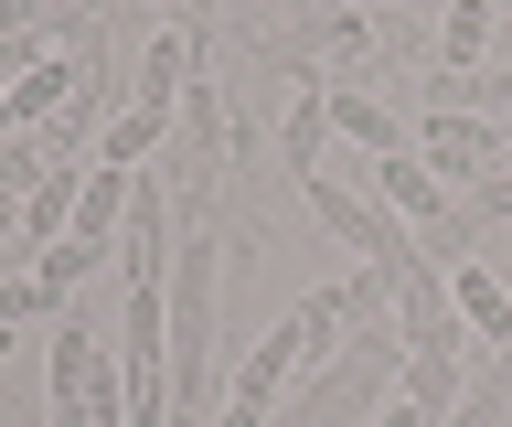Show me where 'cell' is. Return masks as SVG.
I'll use <instances>...</instances> for the list:
<instances>
[{
  "label": "cell",
  "mask_w": 512,
  "mask_h": 427,
  "mask_svg": "<svg viewBox=\"0 0 512 427\" xmlns=\"http://www.w3.org/2000/svg\"><path fill=\"white\" fill-rule=\"evenodd\" d=\"M395 374H406V331L374 321V331H352L331 363H310L299 395H288L267 427H374L384 406H395Z\"/></svg>",
  "instance_id": "6da1fadb"
},
{
  "label": "cell",
  "mask_w": 512,
  "mask_h": 427,
  "mask_svg": "<svg viewBox=\"0 0 512 427\" xmlns=\"http://www.w3.org/2000/svg\"><path fill=\"white\" fill-rule=\"evenodd\" d=\"M224 161H235V97L192 75L182 118H171V171H160V182H171V203H182L192 225L214 214V193H224Z\"/></svg>",
  "instance_id": "7a4b0ae2"
},
{
  "label": "cell",
  "mask_w": 512,
  "mask_h": 427,
  "mask_svg": "<svg viewBox=\"0 0 512 427\" xmlns=\"http://www.w3.org/2000/svg\"><path fill=\"white\" fill-rule=\"evenodd\" d=\"M118 395H128V427H171V289H128V310H118Z\"/></svg>",
  "instance_id": "3957f363"
},
{
  "label": "cell",
  "mask_w": 512,
  "mask_h": 427,
  "mask_svg": "<svg viewBox=\"0 0 512 427\" xmlns=\"http://www.w3.org/2000/svg\"><path fill=\"white\" fill-rule=\"evenodd\" d=\"M416 161L438 171V182H491V171H502V118L427 107V118H416Z\"/></svg>",
  "instance_id": "277c9868"
},
{
  "label": "cell",
  "mask_w": 512,
  "mask_h": 427,
  "mask_svg": "<svg viewBox=\"0 0 512 427\" xmlns=\"http://www.w3.org/2000/svg\"><path fill=\"white\" fill-rule=\"evenodd\" d=\"M107 395H118V342H96L86 321H64L54 331V406H107Z\"/></svg>",
  "instance_id": "5b68a950"
},
{
  "label": "cell",
  "mask_w": 512,
  "mask_h": 427,
  "mask_svg": "<svg viewBox=\"0 0 512 427\" xmlns=\"http://www.w3.org/2000/svg\"><path fill=\"white\" fill-rule=\"evenodd\" d=\"M331 129H342L363 161H395V150H416V129H406V118H395L384 97H363V86H342V75H331Z\"/></svg>",
  "instance_id": "8992f818"
},
{
  "label": "cell",
  "mask_w": 512,
  "mask_h": 427,
  "mask_svg": "<svg viewBox=\"0 0 512 427\" xmlns=\"http://www.w3.org/2000/svg\"><path fill=\"white\" fill-rule=\"evenodd\" d=\"M278 161L299 171V182L331 161V75H320V86H299V97L278 107Z\"/></svg>",
  "instance_id": "52a82bcc"
},
{
  "label": "cell",
  "mask_w": 512,
  "mask_h": 427,
  "mask_svg": "<svg viewBox=\"0 0 512 427\" xmlns=\"http://www.w3.org/2000/svg\"><path fill=\"white\" fill-rule=\"evenodd\" d=\"M395 395H406V406H427V417H448V406L470 395V363H459V342H406V374H395Z\"/></svg>",
  "instance_id": "ba28073f"
},
{
  "label": "cell",
  "mask_w": 512,
  "mask_h": 427,
  "mask_svg": "<svg viewBox=\"0 0 512 427\" xmlns=\"http://www.w3.org/2000/svg\"><path fill=\"white\" fill-rule=\"evenodd\" d=\"M171 118H182V107H139V97H128L118 118L96 129V161H118V171H150L160 150H171Z\"/></svg>",
  "instance_id": "9c48e42d"
},
{
  "label": "cell",
  "mask_w": 512,
  "mask_h": 427,
  "mask_svg": "<svg viewBox=\"0 0 512 427\" xmlns=\"http://www.w3.org/2000/svg\"><path fill=\"white\" fill-rule=\"evenodd\" d=\"M448 310L470 321V342H502V353H512V289H502L480 257H470V267H448Z\"/></svg>",
  "instance_id": "30bf717a"
},
{
  "label": "cell",
  "mask_w": 512,
  "mask_h": 427,
  "mask_svg": "<svg viewBox=\"0 0 512 427\" xmlns=\"http://www.w3.org/2000/svg\"><path fill=\"white\" fill-rule=\"evenodd\" d=\"M75 97H86V65H75V54H54V65H32L22 86H11V118H22V129H43V118H64Z\"/></svg>",
  "instance_id": "8fae6325"
},
{
  "label": "cell",
  "mask_w": 512,
  "mask_h": 427,
  "mask_svg": "<svg viewBox=\"0 0 512 427\" xmlns=\"http://www.w3.org/2000/svg\"><path fill=\"white\" fill-rule=\"evenodd\" d=\"M502 43V0H448L438 11V65H480Z\"/></svg>",
  "instance_id": "7c38bea8"
},
{
  "label": "cell",
  "mask_w": 512,
  "mask_h": 427,
  "mask_svg": "<svg viewBox=\"0 0 512 427\" xmlns=\"http://www.w3.org/2000/svg\"><path fill=\"white\" fill-rule=\"evenodd\" d=\"M192 97V33H160L139 54V107H182Z\"/></svg>",
  "instance_id": "4fadbf2b"
},
{
  "label": "cell",
  "mask_w": 512,
  "mask_h": 427,
  "mask_svg": "<svg viewBox=\"0 0 512 427\" xmlns=\"http://www.w3.org/2000/svg\"><path fill=\"white\" fill-rule=\"evenodd\" d=\"M96 257H107V246H86V235H64V246H43V257H32V278L54 289V310L86 289V267H96Z\"/></svg>",
  "instance_id": "5bb4252c"
},
{
  "label": "cell",
  "mask_w": 512,
  "mask_h": 427,
  "mask_svg": "<svg viewBox=\"0 0 512 427\" xmlns=\"http://www.w3.org/2000/svg\"><path fill=\"white\" fill-rule=\"evenodd\" d=\"M32 310H54V289H43L32 267H11V278H0V331H22Z\"/></svg>",
  "instance_id": "9a60e30c"
},
{
  "label": "cell",
  "mask_w": 512,
  "mask_h": 427,
  "mask_svg": "<svg viewBox=\"0 0 512 427\" xmlns=\"http://www.w3.org/2000/svg\"><path fill=\"white\" fill-rule=\"evenodd\" d=\"M374 427H438V417H427V406H406V395H395V406H384Z\"/></svg>",
  "instance_id": "2e32d148"
},
{
  "label": "cell",
  "mask_w": 512,
  "mask_h": 427,
  "mask_svg": "<svg viewBox=\"0 0 512 427\" xmlns=\"http://www.w3.org/2000/svg\"><path fill=\"white\" fill-rule=\"evenodd\" d=\"M11 129H22V118H11V86H0V139H11Z\"/></svg>",
  "instance_id": "e0dca14e"
},
{
  "label": "cell",
  "mask_w": 512,
  "mask_h": 427,
  "mask_svg": "<svg viewBox=\"0 0 512 427\" xmlns=\"http://www.w3.org/2000/svg\"><path fill=\"white\" fill-rule=\"evenodd\" d=\"M0 363H11V331H0Z\"/></svg>",
  "instance_id": "ac0fdd59"
},
{
  "label": "cell",
  "mask_w": 512,
  "mask_h": 427,
  "mask_svg": "<svg viewBox=\"0 0 512 427\" xmlns=\"http://www.w3.org/2000/svg\"><path fill=\"white\" fill-rule=\"evenodd\" d=\"M171 427H203V417H171Z\"/></svg>",
  "instance_id": "d6986e66"
},
{
  "label": "cell",
  "mask_w": 512,
  "mask_h": 427,
  "mask_svg": "<svg viewBox=\"0 0 512 427\" xmlns=\"http://www.w3.org/2000/svg\"><path fill=\"white\" fill-rule=\"evenodd\" d=\"M0 235H11V214H0Z\"/></svg>",
  "instance_id": "ffe728a7"
}]
</instances>
